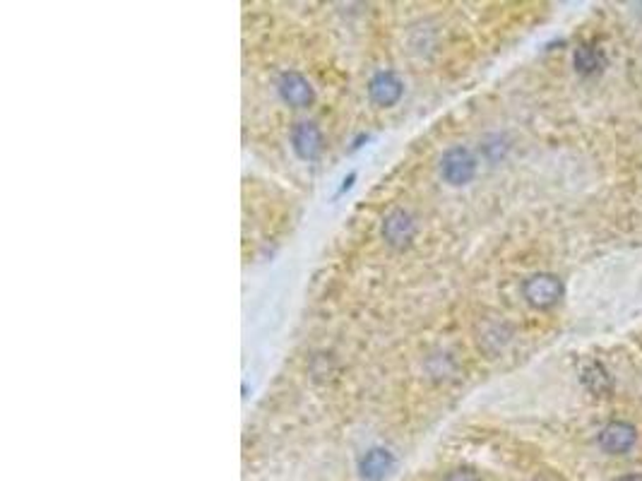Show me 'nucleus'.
Listing matches in <instances>:
<instances>
[{
  "label": "nucleus",
  "mask_w": 642,
  "mask_h": 481,
  "mask_svg": "<svg viewBox=\"0 0 642 481\" xmlns=\"http://www.w3.org/2000/svg\"><path fill=\"white\" fill-rule=\"evenodd\" d=\"M522 294H525V301L537 310H548L558 306L566 296V284L560 280L558 275H551V272H537V275L527 277L525 284H522Z\"/></svg>",
  "instance_id": "1"
},
{
  "label": "nucleus",
  "mask_w": 642,
  "mask_h": 481,
  "mask_svg": "<svg viewBox=\"0 0 642 481\" xmlns=\"http://www.w3.org/2000/svg\"><path fill=\"white\" fill-rule=\"evenodd\" d=\"M477 157L467 147L455 144L440 159V179L452 188H462L477 176Z\"/></svg>",
  "instance_id": "2"
},
{
  "label": "nucleus",
  "mask_w": 642,
  "mask_h": 481,
  "mask_svg": "<svg viewBox=\"0 0 642 481\" xmlns=\"http://www.w3.org/2000/svg\"><path fill=\"white\" fill-rule=\"evenodd\" d=\"M380 234H383V240L390 248L404 250V248L411 246V240L417 236V221H414V217L407 210L397 207V210L385 214Z\"/></svg>",
  "instance_id": "3"
},
{
  "label": "nucleus",
  "mask_w": 642,
  "mask_h": 481,
  "mask_svg": "<svg viewBox=\"0 0 642 481\" xmlns=\"http://www.w3.org/2000/svg\"><path fill=\"white\" fill-rule=\"evenodd\" d=\"M277 92L280 99L291 109H308L315 102V90L313 84L308 83L306 75H301L296 70H287L281 73L277 80Z\"/></svg>",
  "instance_id": "4"
},
{
  "label": "nucleus",
  "mask_w": 642,
  "mask_h": 481,
  "mask_svg": "<svg viewBox=\"0 0 642 481\" xmlns=\"http://www.w3.org/2000/svg\"><path fill=\"white\" fill-rule=\"evenodd\" d=\"M599 447L608 455H626L630 453L637 443V428L630 421H608L607 427L599 431L597 438Z\"/></svg>",
  "instance_id": "5"
},
{
  "label": "nucleus",
  "mask_w": 642,
  "mask_h": 481,
  "mask_svg": "<svg viewBox=\"0 0 642 481\" xmlns=\"http://www.w3.org/2000/svg\"><path fill=\"white\" fill-rule=\"evenodd\" d=\"M325 138L322 131L311 121H301L291 128V150L301 162H315L322 154Z\"/></svg>",
  "instance_id": "6"
},
{
  "label": "nucleus",
  "mask_w": 642,
  "mask_h": 481,
  "mask_svg": "<svg viewBox=\"0 0 642 481\" xmlns=\"http://www.w3.org/2000/svg\"><path fill=\"white\" fill-rule=\"evenodd\" d=\"M404 94V83L392 70H378L369 80V99L380 109L395 106Z\"/></svg>",
  "instance_id": "7"
},
{
  "label": "nucleus",
  "mask_w": 642,
  "mask_h": 481,
  "mask_svg": "<svg viewBox=\"0 0 642 481\" xmlns=\"http://www.w3.org/2000/svg\"><path fill=\"white\" fill-rule=\"evenodd\" d=\"M395 467V455L388 447H370L359 460V472L366 481H383Z\"/></svg>",
  "instance_id": "8"
},
{
  "label": "nucleus",
  "mask_w": 642,
  "mask_h": 481,
  "mask_svg": "<svg viewBox=\"0 0 642 481\" xmlns=\"http://www.w3.org/2000/svg\"><path fill=\"white\" fill-rule=\"evenodd\" d=\"M582 385L588 388L595 398H611L614 395V376L601 361H588L580 371Z\"/></svg>",
  "instance_id": "9"
},
{
  "label": "nucleus",
  "mask_w": 642,
  "mask_h": 481,
  "mask_svg": "<svg viewBox=\"0 0 642 481\" xmlns=\"http://www.w3.org/2000/svg\"><path fill=\"white\" fill-rule=\"evenodd\" d=\"M573 65L582 77L597 75V73L604 68V51H601L597 44H589V42L580 44V46L575 48Z\"/></svg>",
  "instance_id": "10"
},
{
  "label": "nucleus",
  "mask_w": 642,
  "mask_h": 481,
  "mask_svg": "<svg viewBox=\"0 0 642 481\" xmlns=\"http://www.w3.org/2000/svg\"><path fill=\"white\" fill-rule=\"evenodd\" d=\"M443 481H481V476H479L474 469L459 467V469H452V472H448Z\"/></svg>",
  "instance_id": "11"
},
{
  "label": "nucleus",
  "mask_w": 642,
  "mask_h": 481,
  "mask_svg": "<svg viewBox=\"0 0 642 481\" xmlns=\"http://www.w3.org/2000/svg\"><path fill=\"white\" fill-rule=\"evenodd\" d=\"M354 179H356V173H349L347 179L342 181V188H340V192H344V191H349V188L354 186Z\"/></svg>",
  "instance_id": "12"
},
{
  "label": "nucleus",
  "mask_w": 642,
  "mask_h": 481,
  "mask_svg": "<svg viewBox=\"0 0 642 481\" xmlns=\"http://www.w3.org/2000/svg\"><path fill=\"white\" fill-rule=\"evenodd\" d=\"M614 481H642V475H623Z\"/></svg>",
  "instance_id": "13"
},
{
  "label": "nucleus",
  "mask_w": 642,
  "mask_h": 481,
  "mask_svg": "<svg viewBox=\"0 0 642 481\" xmlns=\"http://www.w3.org/2000/svg\"><path fill=\"white\" fill-rule=\"evenodd\" d=\"M534 481H560L558 476H554V475H541V476H537Z\"/></svg>",
  "instance_id": "14"
}]
</instances>
